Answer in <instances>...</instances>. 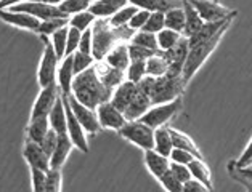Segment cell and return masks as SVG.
<instances>
[{"mask_svg":"<svg viewBox=\"0 0 252 192\" xmlns=\"http://www.w3.org/2000/svg\"><path fill=\"white\" fill-rule=\"evenodd\" d=\"M135 30L128 26L114 27L108 18H96L92 24V56L95 61H101L119 43H128Z\"/></svg>","mask_w":252,"mask_h":192,"instance_id":"cell-1","label":"cell"},{"mask_svg":"<svg viewBox=\"0 0 252 192\" xmlns=\"http://www.w3.org/2000/svg\"><path fill=\"white\" fill-rule=\"evenodd\" d=\"M113 90L104 85L100 77L96 76L95 66L89 67L74 76L71 86V95L79 103L85 104L90 109H96L98 104L109 101Z\"/></svg>","mask_w":252,"mask_h":192,"instance_id":"cell-2","label":"cell"},{"mask_svg":"<svg viewBox=\"0 0 252 192\" xmlns=\"http://www.w3.org/2000/svg\"><path fill=\"white\" fill-rule=\"evenodd\" d=\"M228 27L230 26L220 29L214 37H211V39L196 43L194 47H189L185 64H183V71H182V77L187 83H189V80L194 77V74L201 69L202 64L207 61V58L215 52V48L219 47L220 40L223 39V35H225L226 30H228Z\"/></svg>","mask_w":252,"mask_h":192,"instance_id":"cell-3","label":"cell"},{"mask_svg":"<svg viewBox=\"0 0 252 192\" xmlns=\"http://www.w3.org/2000/svg\"><path fill=\"white\" fill-rule=\"evenodd\" d=\"M187 82L183 80L182 76L172 77L164 74L161 77L155 79V85L150 93L151 104H161V103H169L174 101L177 98H180L185 91Z\"/></svg>","mask_w":252,"mask_h":192,"instance_id":"cell-4","label":"cell"},{"mask_svg":"<svg viewBox=\"0 0 252 192\" xmlns=\"http://www.w3.org/2000/svg\"><path fill=\"white\" fill-rule=\"evenodd\" d=\"M182 106H183L182 96L177 98L174 101H169V103L153 104L140 120L146 123L148 127H151L153 130H156L159 127H165L178 112H180Z\"/></svg>","mask_w":252,"mask_h":192,"instance_id":"cell-5","label":"cell"},{"mask_svg":"<svg viewBox=\"0 0 252 192\" xmlns=\"http://www.w3.org/2000/svg\"><path fill=\"white\" fill-rule=\"evenodd\" d=\"M126 141L132 142L137 147L143 151L153 149L155 144V130L143 123L140 119L138 120H127L126 125L118 132Z\"/></svg>","mask_w":252,"mask_h":192,"instance_id":"cell-6","label":"cell"},{"mask_svg":"<svg viewBox=\"0 0 252 192\" xmlns=\"http://www.w3.org/2000/svg\"><path fill=\"white\" fill-rule=\"evenodd\" d=\"M44 42H45V48H44V53H42V59H40L39 71H37V82L40 85V88L57 82V71L60 66V58H58V55L55 53L52 42L48 40L47 37H44Z\"/></svg>","mask_w":252,"mask_h":192,"instance_id":"cell-7","label":"cell"},{"mask_svg":"<svg viewBox=\"0 0 252 192\" xmlns=\"http://www.w3.org/2000/svg\"><path fill=\"white\" fill-rule=\"evenodd\" d=\"M61 96H63V103H64V109H66V133L71 138L72 144H74L76 149L87 154L89 152L87 132H85L84 127L79 123V120L76 119V115L72 114L69 103H67V95H61Z\"/></svg>","mask_w":252,"mask_h":192,"instance_id":"cell-8","label":"cell"},{"mask_svg":"<svg viewBox=\"0 0 252 192\" xmlns=\"http://www.w3.org/2000/svg\"><path fill=\"white\" fill-rule=\"evenodd\" d=\"M188 50H189L188 39L182 35V39L178 40L174 47L169 48V50H165V52H161L162 56L165 58V61H167V72H165L167 76H172V77L182 76L183 64H185Z\"/></svg>","mask_w":252,"mask_h":192,"instance_id":"cell-9","label":"cell"},{"mask_svg":"<svg viewBox=\"0 0 252 192\" xmlns=\"http://www.w3.org/2000/svg\"><path fill=\"white\" fill-rule=\"evenodd\" d=\"M67 103H69L72 114L76 115V119L84 127L87 135H96L98 132H100L101 127H100V122H98L95 109H90V108L85 106V104L79 103L72 95H67Z\"/></svg>","mask_w":252,"mask_h":192,"instance_id":"cell-10","label":"cell"},{"mask_svg":"<svg viewBox=\"0 0 252 192\" xmlns=\"http://www.w3.org/2000/svg\"><path fill=\"white\" fill-rule=\"evenodd\" d=\"M96 117L100 122V127L104 130H113V132H119V130L126 125V115L124 112L114 106L111 101H104L96 106Z\"/></svg>","mask_w":252,"mask_h":192,"instance_id":"cell-11","label":"cell"},{"mask_svg":"<svg viewBox=\"0 0 252 192\" xmlns=\"http://www.w3.org/2000/svg\"><path fill=\"white\" fill-rule=\"evenodd\" d=\"M188 2L193 5L194 10L198 11L201 20L204 23L225 20L226 16H230L231 13L236 11V10H230V8L223 7V5L219 3L217 0H188Z\"/></svg>","mask_w":252,"mask_h":192,"instance_id":"cell-12","label":"cell"},{"mask_svg":"<svg viewBox=\"0 0 252 192\" xmlns=\"http://www.w3.org/2000/svg\"><path fill=\"white\" fill-rule=\"evenodd\" d=\"M8 10L28 13L31 16L37 18L40 21L48 20V18H55V16H66L63 15V11L60 10L58 5H47L42 2H35V0H24V2L15 5V7H10Z\"/></svg>","mask_w":252,"mask_h":192,"instance_id":"cell-13","label":"cell"},{"mask_svg":"<svg viewBox=\"0 0 252 192\" xmlns=\"http://www.w3.org/2000/svg\"><path fill=\"white\" fill-rule=\"evenodd\" d=\"M60 95H61V91L58 88L57 82L44 86L39 93L37 100L34 103L32 110H31V119H35V117H47L48 112L52 110V108L55 106V103H57V100L60 98Z\"/></svg>","mask_w":252,"mask_h":192,"instance_id":"cell-14","label":"cell"},{"mask_svg":"<svg viewBox=\"0 0 252 192\" xmlns=\"http://www.w3.org/2000/svg\"><path fill=\"white\" fill-rule=\"evenodd\" d=\"M23 157L28 162L29 168H40L45 171L50 168V156L35 141H31L26 138V142H24L23 147Z\"/></svg>","mask_w":252,"mask_h":192,"instance_id":"cell-15","label":"cell"},{"mask_svg":"<svg viewBox=\"0 0 252 192\" xmlns=\"http://www.w3.org/2000/svg\"><path fill=\"white\" fill-rule=\"evenodd\" d=\"M0 20L7 24H11L18 29H26V30H37L40 20L31 16L28 13H21V11L8 10V8H0Z\"/></svg>","mask_w":252,"mask_h":192,"instance_id":"cell-16","label":"cell"},{"mask_svg":"<svg viewBox=\"0 0 252 192\" xmlns=\"http://www.w3.org/2000/svg\"><path fill=\"white\" fill-rule=\"evenodd\" d=\"M94 66H95L96 76L100 77V80L108 86V88L114 90L116 86L121 85L126 80V71L116 69V67L104 63L103 59L101 61H95Z\"/></svg>","mask_w":252,"mask_h":192,"instance_id":"cell-17","label":"cell"},{"mask_svg":"<svg viewBox=\"0 0 252 192\" xmlns=\"http://www.w3.org/2000/svg\"><path fill=\"white\" fill-rule=\"evenodd\" d=\"M135 93H137V83H133V82H130V80L126 79L124 82L113 90L109 101H111L114 106L121 110V112H124L128 104H130L132 98L135 96Z\"/></svg>","mask_w":252,"mask_h":192,"instance_id":"cell-18","label":"cell"},{"mask_svg":"<svg viewBox=\"0 0 252 192\" xmlns=\"http://www.w3.org/2000/svg\"><path fill=\"white\" fill-rule=\"evenodd\" d=\"M74 69H72V55H67L58 66L57 71V85L61 91V95H71L72 80H74Z\"/></svg>","mask_w":252,"mask_h":192,"instance_id":"cell-19","label":"cell"},{"mask_svg":"<svg viewBox=\"0 0 252 192\" xmlns=\"http://www.w3.org/2000/svg\"><path fill=\"white\" fill-rule=\"evenodd\" d=\"M72 147H74V144H72L67 133L58 135L57 146H55L53 152L50 154V168H61L67 160V157H69Z\"/></svg>","mask_w":252,"mask_h":192,"instance_id":"cell-20","label":"cell"},{"mask_svg":"<svg viewBox=\"0 0 252 192\" xmlns=\"http://www.w3.org/2000/svg\"><path fill=\"white\" fill-rule=\"evenodd\" d=\"M151 106H153V104H151L150 96L146 95V93L140 91L138 86H137V93H135V96L132 98L130 104H128L127 109L124 110V115H126L127 120H138V119L143 117V114Z\"/></svg>","mask_w":252,"mask_h":192,"instance_id":"cell-21","label":"cell"},{"mask_svg":"<svg viewBox=\"0 0 252 192\" xmlns=\"http://www.w3.org/2000/svg\"><path fill=\"white\" fill-rule=\"evenodd\" d=\"M145 165L146 168H148V171L151 173L153 176H155L156 179H159L165 171L169 170L170 166V159L162 156V154L156 152L155 149H148L145 151Z\"/></svg>","mask_w":252,"mask_h":192,"instance_id":"cell-22","label":"cell"},{"mask_svg":"<svg viewBox=\"0 0 252 192\" xmlns=\"http://www.w3.org/2000/svg\"><path fill=\"white\" fill-rule=\"evenodd\" d=\"M127 3L128 0H92L89 10L96 18H111Z\"/></svg>","mask_w":252,"mask_h":192,"instance_id":"cell-23","label":"cell"},{"mask_svg":"<svg viewBox=\"0 0 252 192\" xmlns=\"http://www.w3.org/2000/svg\"><path fill=\"white\" fill-rule=\"evenodd\" d=\"M103 61L106 64L116 67V69L126 71L127 66L130 64V56H128L127 43H119V45H116L111 52H108V55L103 58Z\"/></svg>","mask_w":252,"mask_h":192,"instance_id":"cell-24","label":"cell"},{"mask_svg":"<svg viewBox=\"0 0 252 192\" xmlns=\"http://www.w3.org/2000/svg\"><path fill=\"white\" fill-rule=\"evenodd\" d=\"M48 123H50V128L55 130L58 135L66 133V109H64V103H63V96L60 95V98L55 103V106L47 115Z\"/></svg>","mask_w":252,"mask_h":192,"instance_id":"cell-25","label":"cell"},{"mask_svg":"<svg viewBox=\"0 0 252 192\" xmlns=\"http://www.w3.org/2000/svg\"><path fill=\"white\" fill-rule=\"evenodd\" d=\"M128 3H132L137 8H143L148 11H162V13H165L167 10L182 7L183 0H128Z\"/></svg>","mask_w":252,"mask_h":192,"instance_id":"cell-26","label":"cell"},{"mask_svg":"<svg viewBox=\"0 0 252 192\" xmlns=\"http://www.w3.org/2000/svg\"><path fill=\"white\" fill-rule=\"evenodd\" d=\"M183 11H185V27H183V37H189L193 35L194 32H198L199 27L204 24V21L201 20V16L198 11L194 10V7L188 0H183Z\"/></svg>","mask_w":252,"mask_h":192,"instance_id":"cell-27","label":"cell"},{"mask_svg":"<svg viewBox=\"0 0 252 192\" xmlns=\"http://www.w3.org/2000/svg\"><path fill=\"white\" fill-rule=\"evenodd\" d=\"M188 168H189V171H191V178L201 181L209 191L214 189V186H212V173H211V168H209V166L206 165L204 159L194 157L191 162L188 164Z\"/></svg>","mask_w":252,"mask_h":192,"instance_id":"cell-28","label":"cell"},{"mask_svg":"<svg viewBox=\"0 0 252 192\" xmlns=\"http://www.w3.org/2000/svg\"><path fill=\"white\" fill-rule=\"evenodd\" d=\"M169 132H170V136H172V144H174V147H178V149H185L188 152H191L194 157L198 159H204L202 157V154L199 151V147L194 144L193 139L189 138L188 135L178 132V130L175 128H170L169 127Z\"/></svg>","mask_w":252,"mask_h":192,"instance_id":"cell-29","label":"cell"},{"mask_svg":"<svg viewBox=\"0 0 252 192\" xmlns=\"http://www.w3.org/2000/svg\"><path fill=\"white\" fill-rule=\"evenodd\" d=\"M153 149L165 157L170 156L172 149H174V144H172V136L167 125L155 130V144H153Z\"/></svg>","mask_w":252,"mask_h":192,"instance_id":"cell-30","label":"cell"},{"mask_svg":"<svg viewBox=\"0 0 252 192\" xmlns=\"http://www.w3.org/2000/svg\"><path fill=\"white\" fill-rule=\"evenodd\" d=\"M48 130H50V123H48L47 117H35V119L29 120V125L26 128V138L31 141L40 142Z\"/></svg>","mask_w":252,"mask_h":192,"instance_id":"cell-31","label":"cell"},{"mask_svg":"<svg viewBox=\"0 0 252 192\" xmlns=\"http://www.w3.org/2000/svg\"><path fill=\"white\" fill-rule=\"evenodd\" d=\"M164 24L167 29L175 30V32H183V27H185V11L183 7H177L167 10L164 13Z\"/></svg>","mask_w":252,"mask_h":192,"instance_id":"cell-32","label":"cell"},{"mask_svg":"<svg viewBox=\"0 0 252 192\" xmlns=\"http://www.w3.org/2000/svg\"><path fill=\"white\" fill-rule=\"evenodd\" d=\"M69 24V16H55V18H48V20L40 21L39 27L35 32H39L42 37H48L53 32H57L58 29L64 27Z\"/></svg>","mask_w":252,"mask_h":192,"instance_id":"cell-33","label":"cell"},{"mask_svg":"<svg viewBox=\"0 0 252 192\" xmlns=\"http://www.w3.org/2000/svg\"><path fill=\"white\" fill-rule=\"evenodd\" d=\"M165 72H167V61H165L161 52L155 53L146 59V76L161 77Z\"/></svg>","mask_w":252,"mask_h":192,"instance_id":"cell-34","label":"cell"},{"mask_svg":"<svg viewBox=\"0 0 252 192\" xmlns=\"http://www.w3.org/2000/svg\"><path fill=\"white\" fill-rule=\"evenodd\" d=\"M95 20H96V16L92 13L90 10H84V11H79V13H74L69 16V26L84 32V30L92 27V24L95 23Z\"/></svg>","mask_w":252,"mask_h":192,"instance_id":"cell-35","label":"cell"},{"mask_svg":"<svg viewBox=\"0 0 252 192\" xmlns=\"http://www.w3.org/2000/svg\"><path fill=\"white\" fill-rule=\"evenodd\" d=\"M130 43H135V45H140V47H145V48H148V50H153V52H159L156 34L148 32V30H143V29L135 30L133 37L130 39Z\"/></svg>","mask_w":252,"mask_h":192,"instance_id":"cell-36","label":"cell"},{"mask_svg":"<svg viewBox=\"0 0 252 192\" xmlns=\"http://www.w3.org/2000/svg\"><path fill=\"white\" fill-rule=\"evenodd\" d=\"M156 39H158L159 52H165V50H169V48L174 47L175 43L182 39V34L175 32V30H172V29L164 27L162 30H159V32L156 34Z\"/></svg>","mask_w":252,"mask_h":192,"instance_id":"cell-37","label":"cell"},{"mask_svg":"<svg viewBox=\"0 0 252 192\" xmlns=\"http://www.w3.org/2000/svg\"><path fill=\"white\" fill-rule=\"evenodd\" d=\"M137 11V7H133L132 3H127L126 7H122L119 11H116V13L108 18L109 20V24L114 27H119V26H128V21H130V18L133 16V13Z\"/></svg>","mask_w":252,"mask_h":192,"instance_id":"cell-38","label":"cell"},{"mask_svg":"<svg viewBox=\"0 0 252 192\" xmlns=\"http://www.w3.org/2000/svg\"><path fill=\"white\" fill-rule=\"evenodd\" d=\"M63 189L61 168H48L45 171V189L44 192H60Z\"/></svg>","mask_w":252,"mask_h":192,"instance_id":"cell-39","label":"cell"},{"mask_svg":"<svg viewBox=\"0 0 252 192\" xmlns=\"http://www.w3.org/2000/svg\"><path fill=\"white\" fill-rule=\"evenodd\" d=\"M146 76V59L130 61V64L126 69V79L133 83H138Z\"/></svg>","mask_w":252,"mask_h":192,"instance_id":"cell-40","label":"cell"},{"mask_svg":"<svg viewBox=\"0 0 252 192\" xmlns=\"http://www.w3.org/2000/svg\"><path fill=\"white\" fill-rule=\"evenodd\" d=\"M69 26V24H67ZM67 26L58 29L57 32H53L50 35V42L55 48V53L58 55L60 59L64 58V53H66V39H67Z\"/></svg>","mask_w":252,"mask_h":192,"instance_id":"cell-41","label":"cell"},{"mask_svg":"<svg viewBox=\"0 0 252 192\" xmlns=\"http://www.w3.org/2000/svg\"><path fill=\"white\" fill-rule=\"evenodd\" d=\"M90 3H92V0H63L58 7L63 11V15L71 16L74 13H79V11L89 10Z\"/></svg>","mask_w":252,"mask_h":192,"instance_id":"cell-42","label":"cell"},{"mask_svg":"<svg viewBox=\"0 0 252 192\" xmlns=\"http://www.w3.org/2000/svg\"><path fill=\"white\" fill-rule=\"evenodd\" d=\"M94 64H95V58L90 53H82L79 50L72 53V69H74V74L89 69Z\"/></svg>","mask_w":252,"mask_h":192,"instance_id":"cell-43","label":"cell"},{"mask_svg":"<svg viewBox=\"0 0 252 192\" xmlns=\"http://www.w3.org/2000/svg\"><path fill=\"white\" fill-rule=\"evenodd\" d=\"M164 27H165V24H164V13L162 11H150V16L145 23L143 30L158 34L159 30H162Z\"/></svg>","mask_w":252,"mask_h":192,"instance_id":"cell-44","label":"cell"},{"mask_svg":"<svg viewBox=\"0 0 252 192\" xmlns=\"http://www.w3.org/2000/svg\"><path fill=\"white\" fill-rule=\"evenodd\" d=\"M158 181L167 192H183V184L175 178V175L170 171V168L165 171Z\"/></svg>","mask_w":252,"mask_h":192,"instance_id":"cell-45","label":"cell"},{"mask_svg":"<svg viewBox=\"0 0 252 192\" xmlns=\"http://www.w3.org/2000/svg\"><path fill=\"white\" fill-rule=\"evenodd\" d=\"M81 35H82L81 30H77L76 27L67 26V39H66V53H64V56L77 52L79 42H81Z\"/></svg>","mask_w":252,"mask_h":192,"instance_id":"cell-46","label":"cell"},{"mask_svg":"<svg viewBox=\"0 0 252 192\" xmlns=\"http://www.w3.org/2000/svg\"><path fill=\"white\" fill-rule=\"evenodd\" d=\"M128 47V56H130V61H138V59H148L150 56H153L155 53L158 52H153V50H148V48L145 47H140V45H135V43H127Z\"/></svg>","mask_w":252,"mask_h":192,"instance_id":"cell-47","label":"cell"},{"mask_svg":"<svg viewBox=\"0 0 252 192\" xmlns=\"http://www.w3.org/2000/svg\"><path fill=\"white\" fill-rule=\"evenodd\" d=\"M230 171L231 175L235 176L236 179L243 183H252V164L248 166H238L236 164H230Z\"/></svg>","mask_w":252,"mask_h":192,"instance_id":"cell-48","label":"cell"},{"mask_svg":"<svg viewBox=\"0 0 252 192\" xmlns=\"http://www.w3.org/2000/svg\"><path fill=\"white\" fill-rule=\"evenodd\" d=\"M31 184L34 192H44L45 189V170L31 168Z\"/></svg>","mask_w":252,"mask_h":192,"instance_id":"cell-49","label":"cell"},{"mask_svg":"<svg viewBox=\"0 0 252 192\" xmlns=\"http://www.w3.org/2000/svg\"><path fill=\"white\" fill-rule=\"evenodd\" d=\"M148 16H150V11L148 10L137 8V11H135L133 16L130 18V21H128V27H132L133 30L143 29L146 20H148Z\"/></svg>","mask_w":252,"mask_h":192,"instance_id":"cell-50","label":"cell"},{"mask_svg":"<svg viewBox=\"0 0 252 192\" xmlns=\"http://www.w3.org/2000/svg\"><path fill=\"white\" fill-rule=\"evenodd\" d=\"M169 168H170V171L174 173L175 178H177L182 184L185 183V181H188L189 178H191V171H189L188 165H185V164L170 162V166H169Z\"/></svg>","mask_w":252,"mask_h":192,"instance_id":"cell-51","label":"cell"},{"mask_svg":"<svg viewBox=\"0 0 252 192\" xmlns=\"http://www.w3.org/2000/svg\"><path fill=\"white\" fill-rule=\"evenodd\" d=\"M57 141H58V133L50 128L47 132V135L42 138V141L39 142V144L42 146V149H44L48 156H50V154L53 152V149H55V146H57Z\"/></svg>","mask_w":252,"mask_h":192,"instance_id":"cell-52","label":"cell"},{"mask_svg":"<svg viewBox=\"0 0 252 192\" xmlns=\"http://www.w3.org/2000/svg\"><path fill=\"white\" fill-rule=\"evenodd\" d=\"M169 159H170V162H177V164H185V165H188L194 159V156H193L191 152L185 151V149H178V147H174V149H172V152H170Z\"/></svg>","mask_w":252,"mask_h":192,"instance_id":"cell-53","label":"cell"},{"mask_svg":"<svg viewBox=\"0 0 252 192\" xmlns=\"http://www.w3.org/2000/svg\"><path fill=\"white\" fill-rule=\"evenodd\" d=\"M77 50L82 52V53H90L92 55V27L82 32Z\"/></svg>","mask_w":252,"mask_h":192,"instance_id":"cell-54","label":"cell"},{"mask_svg":"<svg viewBox=\"0 0 252 192\" xmlns=\"http://www.w3.org/2000/svg\"><path fill=\"white\" fill-rule=\"evenodd\" d=\"M209 189L198 179L189 178L188 181L183 183V192H207Z\"/></svg>","mask_w":252,"mask_h":192,"instance_id":"cell-55","label":"cell"},{"mask_svg":"<svg viewBox=\"0 0 252 192\" xmlns=\"http://www.w3.org/2000/svg\"><path fill=\"white\" fill-rule=\"evenodd\" d=\"M238 166H248L252 164V138L251 141L248 142V146L244 147V151L241 154V157H239L236 162H235Z\"/></svg>","mask_w":252,"mask_h":192,"instance_id":"cell-56","label":"cell"},{"mask_svg":"<svg viewBox=\"0 0 252 192\" xmlns=\"http://www.w3.org/2000/svg\"><path fill=\"white\" fill-rule=\"evenodd\" d=\"M24 2V0H0V8H10L15 7V5Z\"/></svg>","mask_w":252,"mask_h":192,"instance_id":"cell-57","label":"cell"},{"mask_svg":"<svg viewBox=\"0 0 252 192\" xmlns=\"http://www.w3.org/2000/svg\"><path fill=\"white\" fill-rule=\"evenodd\" d=\"M35 2H42V3H47V5H60L63 0H35Z\"/></svg>","mask_w":252,"mask_h":192,"instance_id":"cell-58","label":"cell"}]
</instances>
